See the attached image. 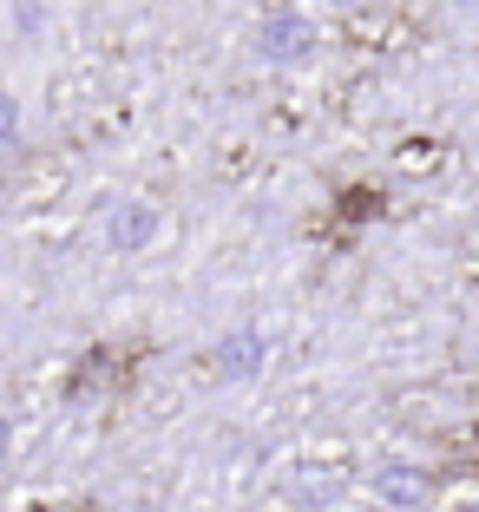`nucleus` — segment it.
<instances>
[{
    "instance_id": "1",
    "label": "nucleus",
    "mask_w": 479,
    "mask_h": 512,
    "mask_svg": "<svg viewBox=\"0 0 479 512\" xmlns=\"http://www.w3.org/2000/svg\"><path fill=\"white\" fill-rule=\"evenodd\" d=\"M151 237H158V211L151 204H112V217H105V243L112 250H145Z\"/></svg>"
},
{
    "instance_id": "2",
    "label": "nucleus",
    "mask_w": 479,
    "mask_h": 512,
    "mask_svg": "<svg viewBox=\"0 0 479 512\" xmlns=\"http://www.w3.org/2000/svg\"><path fill=\"white\" fill-rule=\"evenodd\" d=\"M309 46H315V27L309 20H296V14H276V20H263V60H309Z\"/></svg>"
},
{
    "instance_id": "3",
    "label": "nucleus",
    "mask_w": 479,
    "mask_h": 512,
    "mask_svg": "<svg viewBox=\"0 0 479 512\" xmlns=\"http://www.w3.org/2000/svg\"><path fill=\"white\" fill-rule=\"evenodd\" d=\"M217 368H224L230 381H243V375H256L263 368V335H250V329H237V335H224L217 342Z\"/></svg>"
},
{
    "instance_id": "4",
    "label": "nucleus",
    "mask_w": 479,
    "mask_h": 512,
    "mask_svg": "<svg viewBox=\"0 0 479 512\" xmlns=\"http://www.w3.org/2000/svg\"><path fill=\"white\" fill-rule=\"evenodd\" d=\"M381 493H388V499H401V506H414V499H420V473L381 467Z\"/></svg>"
},
{
    "instance_id": "5",
    "label": "nucleus",
    "mask_w": 479,
    "mask_h": 512,
    "mask_svg": "<svg viewBox=\"0 0 479 512\" xmlns=\"http://www.w3.org/2000/svg\"><path fill=\"white\" fill-rule=\"evenodd\" d=\"M14 138H20V99L0 92V145H14Z\"/></svg>"
},
{
    "instance_id": "6",
    "label": "nucleus",
    "mask_w": 479,
    "mask_h": 512,
    "mask_svg": "<svg viewBox=\"0 0 479 512\" xmlns=\"http://www.w3.org/2000/svg\"><path fill=\"white\" fill-rule=\"evenodd\" d=\"M14 27L20 33H40V7H33V0H20V7H14Z\"/></svg>"
},
{
    "instance_id": "7",
    "label": "nucleus",
    "mask_w": 479,
    "mask_h": 512,
    "mask_svg": "<svg viewBox=\"0 0 479 512\" xmlns=\"http://www.w3.org/2000/svg\"><path fill=\"white\" fill-rule=\"evenodd\" d=\"M7 440H14V427H7V414H0V453H7Z\"/></svg>"
}]
</instances>
